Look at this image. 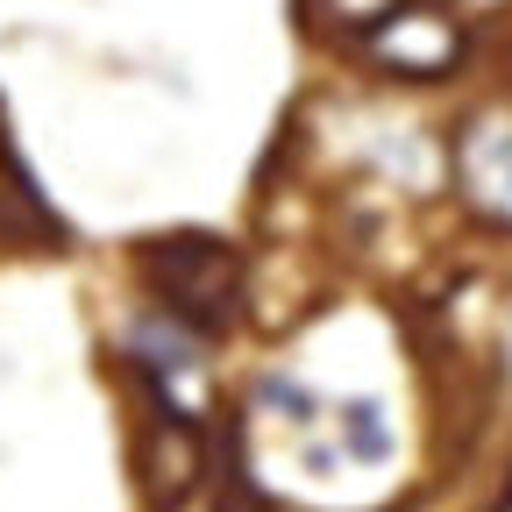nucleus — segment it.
Segmentation results:
<instances>
[{"instance_id": "6", "label": "nucleus", "mask_w": 512, "mask_h": 512, "mask_svg": "<svg viewBox=\"0 0 512 512\" xmlns=\"http://www.w3.org/2000/svg\"><path fill=\"white\" fill-rule=\"evenodd\" d=\"M306 8H313L320 22H335V29H377L399 0H306Z\"/></svg>"}, {"instance_id": "2", "label": "nucleus", "mask_w": 512, "mask_h": 512, "mask_svg": "<svg viewBox=\"0 0 512 512\" xmlns=\"http://www.w3.org/2000/svg\"><path fill=\"white\" fill-rule=\"evenodd\" d=\"M384 79H456L463 57H470V36L448 8H427V0H399L377 29H363L356 43Z\"/></svg>"}, {"instance_id": "5", "label": "nucleus", "mask_w": 512, "mask_h": 512, "mask_svg": "<svg viewBox=\"0 0 512 512\" xmlns=\"http://www.w3.org/2000/svg\"><path fill=\"white\" fill-rule=\"evenodd\" d=\"M256 399H264L271 413H285L292 427H313V413H320V392L306 377H292V370H264V384H256Z\"/></svg>"}, {"instance_id": "1", "label": "nucleus", "mask_w": 512, "mask_h": 512, "mask_svg": "<svg viewBox=\"0 0 512 512\" xmlns=\"http://www.w3.org/2000/svg\"><path fill=\"white\" fill-rule=\"evenodd\" d=\"M143 271L157 285V306H171L178 320H192L200 335H214L235 299V256L214 235H157L143 249Z\"/></svg>"}, {"instance_id": "3", "label": "nucleus", "mask_w": 512, "mask_h": 512, "mask_svg": "<svg viewBox=\"0 0 512 512\" xmlns=\"http://www.w3.org/2000/svg\"><path fill=\"white\" fill-rule=\"evenodd\" d=\"M448 164H456L463 200L512 228V114H470L448 143Z\"/></svg>"}, {"instance_id": "4", "label": "nucleus", "mask_w": 512, "mask_h": 512, "mask_svg": "<svg viewBox=\"0 0 512 512\" xmlns=\"http://www.w3.org/2000/svg\"><path fill=\"white\" fill-rule=\"evenodd\" d=\"M335 441L349 463H392V413H384V399H335Z\"/></svg>"}]
</instances>
